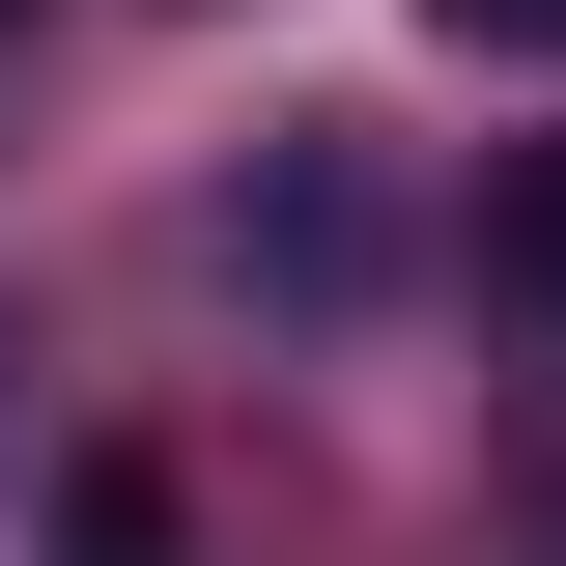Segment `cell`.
Returning a JSON list of instances; mask_svg holds the SVG:
<instances>
[{"instance_id":"obj_2","label":"cell","mask_w":566,"mask_h":566,"mask_svg":"<svg viewBox=\"0 0 566 566\" xmlns=\"http://www.w3.org/2000/svg\"><path fill=\"white\" fill-rule=\"evenodd\" d=\"M482 312L566 368V142H482Z\"/></svg>"},{"instance_id":"obj_4","label":"cell","mask_w":566,"mask_h":566,"mask_svg":"<svg viewBox=\"0 0 566 566\" xmlns=\"http://www.w3.org/2000/svg\"><path fill=\"white\" fill-rule=\"evenodd\" d=\"M453 57H510V85H566V0H424Z\"/></svg>"},{"instance_id":"obj_1","label":"cell","mask_w":566,"mask_h":566,"mask_svg":"<svg viewBox=\"0 0 566 566\" xmlns=\"http://www.w3.org/2000/svg\"><path fill=\"white\" fill-rule=\"evenodd\" d=\"M227 255H255L283 312H368V255H397V227H368V170H340V142H283L255 199H227Z\"/></svg>"},{"instance_id":"obj_5","label":"cell","mask_w":566,"mask_h":566,"mask_svg":"<svg viewBox=\"0 0 566 566\" xmlns=\"http://www.w3.org/2000/svg\"><path fill=\"white\" fill-rule=\"evenodd\" d=\"M0 85H29V29H0Z\"/></svg>"},{"instance_id":"obj_3","label":"cell","mask_w":566,"mask_h":566,"mask_svg":"<svg viewBox=\"0 0 566 566\" xmlns=\"http://www.w3.org/2000/svg\"><path fill=\"white\" fill-rule=\"evenodd\" d=\"M199 510H170V453H57V566H170Z\"/></svg>"}]
</instances>
